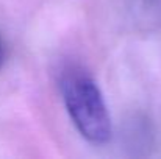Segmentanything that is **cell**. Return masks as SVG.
<instances>
[{
    "instance_id": "1",
    "label": "cell",
    "mask_w": 161,
    "mask_h": 159,
    "mask_svg": "<svg viewBox=\"0 0 161 159\" xmlns=\"http://www.w3.org/2000/svg\"><path fill=\"white\" fill-rule=\"evenodd\" d=\"M61 92L67 112L80 134L92 144L108 142L111 137V119L92 77L80 67H70L63 73Z\"/></svg>"
},
{
    "instance_id": "2",
    "label": "cell",
    "mask_w": 161,
    "mask_h": 159,
    "mask_svg": "<svg viewBox=\"0 0 161 159\" xmlns=\"http://www.w3.org/2000/svg\"><path fill=\"white\" fill-rule=\"evenodd\" d=\"M3 62H5V44H3V39L0 36V69H2Z\"/></svg>"
},
{
    "instance_id": "3",
    "label": "cell",
    "mask_w": 161,
    "mask_h": 159,
    "mask_svg": "<svg viewBox=\"0 0 161 159\" xmlns=\"http://www.w3.org/2000/svg\"><path fill=\"white\" fill-rule=\"evenodd\" d=\"M147 2H155V0H147Z\"/></svg>"
}]
</instances>
